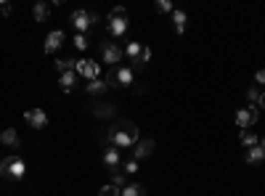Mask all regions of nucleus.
<instances>
[{
  "instance_id": "nucleus-14",
  "label": "nucleus",
  "mask_w": 265,
  "mask_h": 196,
  "mask_svg": "<svg viewBox=\"0 0 265 196\" xmlns=\"http://www.w3.org/2000/svg\"><path fill=\"white\" fill-rule=\"evenodd\" d=\"M247 165H260V162H265V151H262V146L257 143V146H252V148H247Z\"/></svg>"
},
{
  "instance_id": "nucleus-1",
  "label": "nucleus",
  "mask_w": 265,
  "mask_h": 196,
  "mask_svg": "<svg viewBox=\"0 0 265 196\" xmlns=\"http://www.w3.org/2000/svg\"><path fill=\"white\" fill-rule=\"evenodd\" d=\"M138 141H141V135H138V128L128 120H120L117 128L109 130V146L114 148H133Z\"/></svg>"
},
{
  "instance_id": "nucleus-3",
  "label": "nucleus",
  "mask_w": 265,
  "mask_h": 196,
  "mask_svg": "<svg viewBox=\"0 0 265 196\" xmlns=\"http://www.w3.org/2000/svg\"><path fill=\"white\" fill-rule=\"evenodd\" d=\"M103 80H106L109 88H128V85H133V69L130 66H117Z\"/></svg>"
},
{
  "instance_id": "nucleus-16",
  "label": "nucleus",
  "mask_w": 265,
  "mask_h": 196,
  "mask_svg": "<svg viewBox=\"0 0 265 196\" xmlns=\"http://www.w3.org/2000/svg\"><path fill=\"white\" fill-rule=\"evenodd\" d=\"M0 143L3 146H11V148H16L19 146V133L14 128H6L3 133H0Z\"/></svg>"
},
{
  "instance_id": "nucleus-19",
  "label": "nucleus",
  "mask_w": 265,
  "mask_h": 196,
  "mask_svg": "<svg viewBox=\"0 0 265 196\" xmlns=\"http://www.w3.org/2000/svg\"><path fill=\"white\" fill-rule=\"evenodd\" d=\"M172 27H175V32L178 34H183L186 32V14H183V11H172Z\"/></svg>"
},
{
  "instance_id": "nucleus-18",
  "label": "nucleus",
  "mask_w": 265,
  "mask_h": 196,
  "mask_svg": "<svg viewBox=\"0 0 265 196\" xmlns=\"http://www.w3.org/2000/svg\"><path fill=\"white\" fill-rule=\"evenodd\" d=\"M239 141H241V146L252 148V146H257V143H260V138H257V133H255V130H241Z\"/></svg>"
},
{
  "instance_id": "nucleus-31",
  "label": "nucleus",
  "mask_w": 265,
  "mask_h": 196,
  "mask_svg": "<svg viewBox=\"0 0 265 196\" xmlns=\"http://www.w3.org/2000/svg\"><path fill=\"white\" fill-rule=\"evenodd\" d=\"M0 14H3V16H11V14H14V6L3 0V3H0Z\"/></svg>"
},
{
  "instance_id": "nucleus-28",
  "label": "nucleus",
  "mask_w": 265,
  "mask_h": 196,
  "mask_svg": "<svg viewBox=\"0 0 265 196\" xmlns=\"http://www.w3.org/2000/svg\"><path fill=\"white\" fill-rule=\"evenodd\" d=\"M157 11H159V14H172L175 8H172L170 0H157Z\"/></svg>"
},
{
  "instance_id": "nucleus-17",
  "label": "nucleus",
  "mask_w": 265,
  "mask_h": 196,
  "mask_svg": "<svg viewBox=\"0 0 265 196\" xmlns=\"http://www.w3.org/2000/svg\"><path fill=\"white\" fill-rule=\"evenodd\" d=\"M32 16H34V21H48V16H51V8H48V3H34V8H32Z\"/></svg>"
},
{
  "instance_id": "nucleus-22",
  "label": "nucleus",
  "mask_w": 265,
  "mask_h": 196,
  "mask_svg": "<svg viewBox=\"0 0 265 196\" xmlns=\"http://www.w3.org/2000/svg\"><path fill=\"white\" fill-rule=\"evenodd\" d=\"M122 196H146V188L141 183H128V186L122 188Z\"/></svg>"
},
{
  "instance_id": "nucleus-20",
  "label": "nucleus",
  "mask_w": 265,
  "mask_h": 196,
  "mask_svg": "<svg viewBox=\"0 0 265 196\" xmlns=\"http://www.w3.org/2000/svg\"><path fill=\"white\" fill-rule=\"evenodd\" d=\"M74 72H66V74H61L59 77V88L64 90V93H72V88H74Z\"/></svg>"
},
{
  "instance_id": "nucleus-10",
  "label": "nucleus",
  "mask_w": 265,
  "mask_h": 196,
  "mask_svg": "<svg viewBox=\"0 0 265 196\" xmlns=\"http://www.w3.org/2000/svg\"><path fill=\"white\" fill-rule=\"evenodd\" d=\"M64 40H66V34H64L61 29H53V32L48 34V37H45L43 51H45V53H56V51H59L61 45H64Z\"/></svg>"
},
{
  "instance_id": "nucleus-27",
  "label": "nucleus",
  "mask_w": 265,
  "mask_h": 196,
  "mask_svg": "<svg viewBox=\"0 0 265 196\" xmlns=\"http://www.w3.org/2000/svg\"><path fill=\"white\" fill-rule=\"evenodd\" d=\"M98 196H122V191H120L117 186H111V183H109V186H103V188L98 191Z\"/></svg>"
},
{
  "instance_id": "nucleus-33",
  "label": "nucleus",
  "mask_w": 265,
  "mask_h": 196,
  "mask_svg": "<svg viewBox=\"0 0 265 196\" xmlns=\"http://www.w3.org/2000/svg\"><path fill=\"white\" fill-rule=\"evenodd\" d=\"M255 83L257 85H265V69H257V72H255Z\"/></svg>"
},
{
  "instance_id": "nucleus-32",
  "label": "nucleus",
  "mask_w": 265,
  "mask_h": 196,
  "mask_svg": "<svg viewBox=\"0 0 265 196\" xmlns=\"http://www.w3.org/2000/svg\"><path fill=\"white\" fill-rule=\"evenodd\" d=\"M152 61V48H146L143 45V53H141V64H148Z\"/></svg>"
},
{
  "instance_id": "nucleus-29",
  "label": "nucleus",
  "mask_w": 265,
  "mask_h": 196,
  "mask_svg": "<svg viewBox=\"0 0 265 196\" xmlns=\"http://www.w3.org/2000/svg\"><path fill=\"white\" fill-rule=\"evenodd\" d=\"M109 16H114V19H128V8L117 6V8H111V14H109Z\"/></svg>"
},
{
  "instance_id": "nucleus-24",
  "label": "nucleus",
  "mask_w": 265,
  "mask_h": 196,
  "mask_svg": "<svg viewBox=\"0 0 265 196\" xmlns=\"http://www.w3.org/2000/svg\"><path fill=\"white\" fill-rule=\"evenodd\" d=\"M111 186H117L120 191L128 186V183H125V170H114V175H111Z\"/></svg>"
},
{
  "instance_id": "nucleus-4",
  "label": "nucleus",
  "mask_w": 265,
  "mask_h": 196,
  "mask_svg": "<svg viewBox=\"0 0 265 196\" xmlns=\"http://www.w3.org/2000/svg\"><path fill=\"white\" fill-rule=\"evenodd\" d=\"M257 120H260V106H244V109L236 111V125H239L241 130L255 128Z\"/></svg>"
},
{
  "instance_id": "nucleus-23",
  "label": "nucleus",
  "mask_w": 265,
  "mask_h": 196,
  "mask_svg": "<svg viewBox=\"0 0 265 196\" xmlns=\"http://www.w3.org/2000/svg\"><path fill=\"white\" fill-rule=\"evenodd\" d=\"M93 114H96V117H114V106H111V103H96Z\"/></svg>"
},
{
  "instance_id": "nucleus-30",
  "label": "nucleus",
  "mask_w": 265,
  "mask_h": 196,
  "mask_svg": "<svg viewBox=\"0 0 265 196\" xmlns=\"http://www.w3.org/2000/svg\"><path fill=\"white\" fill-rule=\"evenodd\" d=\"M133 172H138V162H135V159L125 162V175H133Z\"/></svg>"
},
{
  "instance_id": "nucleus-15",
  "label": "nucleus",
  "mask_w": 265,
  "mask_h": 196,
  "mask_svg": "<svg viewBox=\"0 0 265 196\" xmlns=\"http://www.w3.org/2000/svg\"><path fill=\"white\" fill-rule=\"evenodd\" d=\"M106 90H109V85H106V80H103V77L90 80V83H88V96H103Z\"/></svg>"
},
{
  "instance_id": "nucleus-6",
  "label": "nucleus",
  "mask_w": 265,
  "mask_h": 196,
  "mask_svg": "<svg viewBox=\"0 0 265 196\" xmlns=\"http://www.w3.org/2000/svg\"><path fill=\"white\" fill-rule=\"evenodd\" d=\"M74 69H77V74L88 77V83H90V80H98V77H101V66H98L93 59H80Z\"/></svg>"
},
{
  "instance_id": "nucleus-9",
  "label": "nucleus",
  "mask_w": 265,
  "mask_h": 196,
  "mask_svg": "<svg viewBox=\"0 0 265 196\" xmlns=\"http://www.w3.org/2000/svg\"><path fill=\"white\" fill-rule=\"evenodd\" d=\"M154 141L152 138H141V141H138L135 146H133V159L138 162V159H146V156H152L154 154Z\"/></svg>"
},
{
  "instance_id": "nucleus-26",
  "label": "nucleus",
  "mask_w": 265,
  "mask_h": 196,
  "mask_svg": "<svg viewBox=\"0 0 265 196\" xmlns=\"http://www.w3.org/2000/svg\"><path fill=\"white\" fill-rule=\"evenodd\" d=\"M247 101H249V106H257V101H260V90H257L255 85L247 90Z\"/></svg>"
},
{
  "instance_id": "nucleus-35",
  "label": "nucleus",
  "mask_w": 265,
  "mask_h": 196,
  "mask_svg": "<svg viewBox=\"0 0 265 196\" xmlns=\"http://www.w3.org/2000/svg\"><path fill=\"white\" fill-rule=\"evenodd\" d=\"M260 146H262V151H265V135H262V141H260Z\"/></svg>"
},
{
  "instance_id": "nucleus-21",
  "label": "nucleus",
  "mask_w": 265,
  "mask_h": 196,
  "mask_svg": "<svg viewBox=\"0 0 265 196\" xmlns=\"http://www.w3.org/2000/svg\"><path fill=\"white\" fill-rule=\"evenodd\" d=\"M74 66H77V59H59V61H56V72L66 74V72H72Z\"/></svg>"
},
{
  "instance_id": "nucleus-13",
  "label": "nucleus",
  "mask_w": 265,
  "mask_h": 196,
  "mask_svg": "<svg viewBox=\"0 0 265 196\" xmlns=\"http://www.w3.org/2000/svg\"><path fill=\"white\" fill-rule=\"evenodd\" d=\"M103 165L111 167V170H117L120 167V148L106 146V151H103Z\"/></svg>"
},
{
  "instance_id": "nucleus-8",
  "label": "nucleus",
  "mask_w": 265,
  "mask_h": 196,
  "mask_svg": "<svg viewBox=\"0 0 265 196\" xmlns=\"http://www.w3.org/2000/svg\"><path fill=\"white\" fill-rule=\"evenodd\" d=\"M24 120H27V125H32L34 130H43L45 125H48V114L34 106V109H27V111H24Z\"/></svg>"
},
{
  "instance_id": "nucleus-11",
  "label": "nucleus",
  "mask_w": 265,
  "mask_h": 196,
  "mask_svg": "<svg viewBox=\"0 0 265 196\" xmlns=\"http://www.w3.org/2000/svg\"><path fill=\"white\" fill-rule=\"evenodd\" d=\"M106 21H109L106 27H109V34H111V37H122V34L128 32V27H130L128 19H114V16H109Z\"/></svg>"
},
{
  "instance_id": "nucleus-12",
  "label": "nucleus",
  "mask_w": 265,
  "mask_h": 196,
  "mask_svg": "<svg viewBox=\"0 0 265 196\" xmlns=\"http://www.w3.org/2000/svg\"><path fill=\"white\" fill-rule=\"evenodd\" d=\"M141 53H143L141 43H128V45H125V56H130V61L135 66H141Z\"/></svg>"
},
{
  "instance_id": "nucleus-5",
  "label": "nucleus",
  "mask_w": 265,
  "mask_h": 196,
  "mask_svg": "<svg viewBox=\"0 0 265 196\" xmlns=\"http://www.w3.org/2000/svg\"><path fill=\"white\" fill-rule=\"evenodd\" d=\"M122 56H125V51L120 48L117 43H101V59H103V64H109V66L117 69V64L122 61Z\"/></svg>"
},
{
  "instance_id": "nucleus-34",
  "label": "nucleus",
  "mask_w": 265,
  "mask_h": 196,
  "mask_svg": "<svg viewBox=\"0 0 265 196\" xmlns=\"http://www.w3.org/2000/svg\"><path fill=\"white\" fill-rule=\"evenodd\" d=\"M257 106H260V109H265V93H260V101H257Z\"/></svg>"
},
{
  "instance_id": "nucleus-25",
  "label": "nucleus",
  "mask_w": 265,
  "mask_h": 196,
  "mask_svg": "<svg viewBox=\"0 0 265 196\" xmlns=\"http://www.w3.org/2000/svg\"><path fill=\"white\" fill-rule=\"evenodd\" d=\"M72 43H74V48H77V51H88V45H90V43H88V34H80V32L74 34V40H72Z\"/></svg>"
},
{
  "instance_id": "nucleus-7",
  "label": "nucleus",
  "mask_w": 265,
  "mask_h": 196,
  "mask_svg": "<svg viewBox=\"0 0 265 196\" xmlns=\"http://www.w3.org/2000/svg\"><path fill=\"white\" fill-rule=\"evenodd\" d=\"M69 21L74 24V29L80 32V34H88V29L93 27L90 24V11H83V8H77L72 16H69Z\"/></svg>"
},
{
  "instance_id": "nucleus-2",
  "label": "nucleus",
  "mask_w": 265,
  "mask_h": 196,
  "mask_svg": "<svg viewBox=\"0 0 265 196\" xmlns=\"http://www.w3.org/2000/svg\"><path fill=\"white\" fill-rule=\"evenodd\" d=\"M0 175L8 178V180H21L27 175V162L21 156L11 154V156H6L3 162H0Z\"/></svg>"
}]
</instances>
